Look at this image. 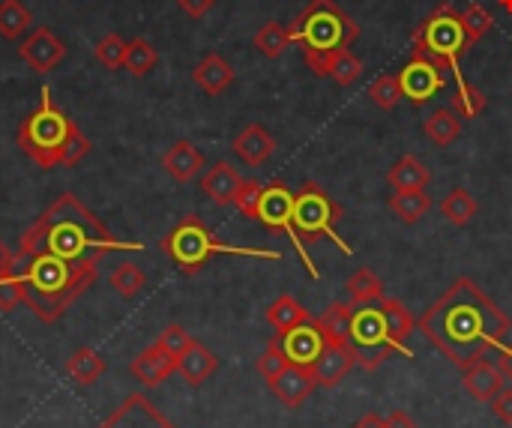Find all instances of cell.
<instances>
[{"mask_svg": "<svg viewBox=\"0 0 512 428\" xmlns=\"http://www.w3.org/2000/svg\"><path fill=\"white\" fill-rule=\"evenodd\" d=\"M462 21H465V33H468L471 45H474V42H480V39L492 30V24H495L492 12H489V9H483L480 3H471V6L462 12Z\"/></svg>", "mask_w": 512, "mask_h": 428, "instance_id": "obj_41", "label": "cell"}, {"mask_svg": "<svg viewBox=\"0 0 512 428\" xmlns=\"http://www.w3.org/2000/svg\"><path fill=\"white\" fill-rule=\"evenodd\" d=\"M420 333L462 372L507 342L512 324L504 309L468 276L456 279L417 321Z\"/></svg>", "mask_w": 512, "mask_h": 428, "instance_id": "obj_1", "label": "cell"}, {"mask_svg": "<svg viewBox=\"0 0 512 428\" xmlns=\"http://www.w3.org/2000/svg\"><path fill=\"white\" fill-rule=\"evenodd\" d=\"M12 264H15V252H9V249H6V243L0 240V276H3V273H9V270H12Z\"/></svg>", "mask_w": 512, "mask_h": 428, "instance_id": "obj_52", "label": "cell"}, {"mask_svg": "<svg viewBox=\"0 0 512 428\" xmlns=\"http://www.w3.org/2000/svg\"><path fill=\"white\" fill-rule=\"evenodd\" d=\"M291 366V360H288V354L282 351V342H279V336H273L270 342H267V348H264V354L258 357V372H261V378L270 384V381H276L285 369Z\"/></svg>", "mask_w": 512, "mask_h": 428, "instance_id": "obj_39", "label": "cell"}, {"mask_svg": "<svg viewBox=\"0 0 512 428\" xmlns=\"http://www.w3.org/2000/svg\"><path fill=\"white\" fill-rule=\"evenodd\" d=\"M192 78H195V84H198L207 96H219V93H225V90L231 87L234 69H231V63H228L222 54H207V57L195 66Z\"/></svg>", "mask_w": 512, "mask_h": 428, "instance_id": "obj_23", "label": "cell"}, {"mask_svg": "<svg viewBox=\"0 0 512 428\" xmlns=\"http://www.w3.org/2000/svg\"><path fill=\"white\" fill-rule=\"evenodd\" d=\"M267 321H270V327H273L276 333H291V330H297V327H303V324H312V315H309L306 306L297 303L291 294H282V297H276V300L270 303Z\"/></svg>", "mask_w": 512, "mask_h": 428, "instance_id": "obj_27", "label": "cell"}, {"mask_svg": "<svg viewBox=\"0 0 512 428\" xmlns=\"http://www.w3.org/2000/svg\"><path fill=\"white\" fill-rule=\"evenodd\" d=\"M96 428H177L171 426L150 399H144L141 393H132L111 417H105Z\"/></svg>", "mask_w": 512, "mask_h": 428, "instance_id": "obj_13", "label": "cell"}, {"mask_svg": "<svg viewBox=\"0 0 512 428\" xmlns=\"http://www.w3.org/2000/svg\"><path fill=\"white\" fill-rule=\"evenodd\" d=\"M390 210L405 222V225H414L420 222L429 210H432V198L426 195V189L420 192H396L390 198Z\"/></svg>", "mask_w": 512, "mask_h": 428, "instance_id": "obj_32", "label": "cell"}, {"mask_svg": "<svg viewBox=\"0 0 512 428\" xmlns=\"http://www.w3.org/2000/svg\"><path fill=\"white\" fill-rule=\"evenodd\" d=\"M342 219H345V210L318 183H303L294 192V222H297V231L306 240V246L315 243L318 237H327L345 255H354V249L336 231V222H342Z\"/></svg>", "mask_w": 512, "mask_h": 428, "instance_id": "obj_8", "label": "cell"}, {"mask_svg": "<svg viewBox=\"0 0 512 428\" xmlns=\"http://www.w3.org/2000/svg\"><path fill=\"white\" fill-rule=\"evenodd\" d=\"M129 372H132V378H135L141 387H159V384H165V381L177 372V360L153 342L147 351H141V354L132 360Z\"/></svg>", "mask_w": 512, "mask_h": 428, "instance_id": "obj_15", "label": "cell"}, {"mask_svg": "<svg viewBox=\"0 0 512 428\" xmlns=\"http://www.w3.org/2000/svg\"><path fill=\"white\" fill-rule=\"evenodd\" d=\"M357 33V21L345 15L333 0H312L291 24V39L303 45V60L318 78H327L330 57L342 48H351Z\"/></svg>", "mask_w": 512, "mask_h": 428, "instance_id": "obj_4", "label": "cell"}, {"mask_svg": "<svg viewBox=\"0 0 512 428\" xmlns=\"http://www.w3.org/2000/svg\"><path fill=\"white\" fill-rule=\"evenodd\" d=\"M156 60H159V54H156V48L147 39L138 36V39L126 42V60H123V66L129 69V75H135V78L147 75L156 66Z\"/></svg>", "mask_w": 512, "mask_h": 428, "instance_id": "obj_37", "label": "cell"}, {"mask_svg": "<svg viewBox=\"0 0 512 428\" xmlns=\"http://www.w3.org/2000/svg\"><path fill=\"white\" fill-rule=\"evenodd\" d=\"M423 129H426V135H429L432 144L450 147V144L459 138V132H462V117H459L453 108H435V111L429 114V120H426Z\"/></svg>", "mask_w": 512, "mask_h": 428, "instance_id": "obj_29", "label": "cell"}, {"mask_svg": "<svg viewBox=\"0 0 512 428\" xmlns=\"http://www.w3.org/2000/svg\"><path fill=\"white\" fill-rule=\"evenodd\" d=\"M429 180H432V174L417 156H402L387 171V183L393 186V192H420L429 186Z\"/></svg>", "mask_w": 512, "mask_h": 428, "instance_id": "obj_26", "label": "cell"}, {"mask_svg": "<svg viewBox=\"0 0 512 428\" xmlns=\"http://www.w3.org/2000/svg\"><path fill=\"white\" fill-rule=\"evenodd\" d=\"M351 321H354V306H348V303H333L327 312H321V318H315V327H318V333L324 336V342H333V345L348 348Z\"/></svg>", "mask_w": 512, "mask_h": 428, "instance_id": "obj_25", "label": "cell"}, {"mask_svg": "<svg viewBox=\"0 0 512 428\" xmlns=\"http://www.w3.org/2000/svg\"><path fill=\"white\" fill-rule=\"evenodd\" d=\"M384 423H387V428H417L414 417H411L408 411H390V414L384 417Z\"/></svg>", "mask_w": 512, "mask_h": 428, "instance_id": "obj_50", "label": "cell"}, {"mask_svg": "<svg viewBox=\"0 0 512 428\" xmlns=\"http://www.w3.org/2000/svg\"><path fill=\"white\" fill-rule=\"evenodd\" d=\"M162 165H165V171H168L177 183H189L192 177H198V174H201V168H204V156H201V150H198L195 144H189V141H177V144H171V147H168V153L162 156Z\"/></svg>", "mask_w": 512, "mask_h": 428, "instance_id": "obj_22", "label": "cell"}, {"mask_svg": "<svg viewBox=\"0 0 512 428\" xmlns=\"http://www.w3.org/2000/svg\"><path fill=\"white\" fill-rule=\"evenodd\" d=\"M162 252L177 264L180 273L192 276L210 264L213 255H240V258H264V261H279L282 255L276 249H243V246H225L219 237L198 219V216H183L159 243Z\"/></svg>", "mask_w": 512, "mask_h": 428, "instance_id": "obj_5", "label": "cell"}, {"mask_svg": "<svg viewBox=\"0 0 512 428\" xmlns=\"http://www.w3.org/2000/svg\"><path fill=\"white\" fill-rule=\"evenodd\" d=\"M33 15L21 0H3L0 3V36L3 39H18L24 30H30Z\"/></svg>", "mask_w": 512, "mask_h": 428, "instance_id": "obj_34", "label": "cell"}, {"mask_svg": "<svg viewBox=\"0 0 512 428\" xmlns=\"http://www.w3.org/2000/svg\"><path fill=\"white\" fill-rule=\"evenodd\" d=\"M240 186H243V177L237 174V168H234L231 162H216V165L207 168V174L201 177V192H204L213 204H219V207L234 204Z\"/></svg>", "mask_w": 512, "mask_h": 428, "instance_id": "obj_18", "label": "cell"}, {"mask_svg": "<svg viewBox=\"0 0 512 428\" xmlns=\"http://www.w3.org/2000/svg\"><path fill=\"white\" fill-rule=\"evenodd\" d=\"M348 348L357 360V366H363L366 372L381 369V363L390 354H402V348L390 339L384 315L378 309V303L369 306H354V321H351V339Z\"/></svg>", "mask_w": 512, "mask_h": 428, "instance_id": "obj_9", "label": "cell"}, {"mask_svg": "<svg viewBox=\"0 0 512 428\" xmlns=\"http://www.w3.org/2000/svg\"><path fill=\"white\" fill-rule=\"evenodd\" d=\"M42 102L33 114H27L15 132V141L21 147V153H27L39 168H57L60 165V153L63 144L72 138V132L78 129L51 99V90L42 87Z\"/></svg>", "mask_w": 512, "mask_h": 428, "instance_id": "obj_6", "label": "cell"}, {"mask_svg": "<svg viewBox=\"0 0 512 428\" xmlns=\"http://www.w3.org/2000/svg\"><path fill=\"white\" fill-rule=\"evenodd\" d=\"M357 366V360H354V354H351V348H342V345H333V342H324V348L318 351V357L312 360V375H315V381H318V387H327V390H333V387H339L348 375H351V369Z\"/></svg>", "mask_w": 512, "mask_h": 428, "instance_id": "obj_14", "label": "cell"}, {"mask_svg": "<svg viewBox=\"0 0 512 428\" xmlns=\"http://www.w3.org/2000/svg\"><path fill=\"white\" fill-rule=\"evenodd\" d=\"M18 249L48 252L72 264H99L111 252H141V243L117 240L75 195H60L21 234Z\"/></svg>", "mask_w": 512, "mask_h": 428, "instance_id": "obj_2", "label": "cell"}, {"mask_svg": "<svg viewBox=\"0 0 512 428\" xmlns=\"http://www.w3.org/2000/svg\"><path fill=\"white\" fill-rule=\"evenodd\" d=\"M261 192H264V186H261L258 180H243V186H240V192H237V198H234L237 210H240L243 216L255 219V213H258V201H261Z\"/></svg>", "mask_w": 512, "mask_h": 428, "instance_id": "obj_45", "label": "cell"}, {"mask_svg": "<svg viewBox=\"0 0 512 428\" xmlns=\"http://www.w3.org/2000/svg\"><path fill=\"white\" fill-rule=\"evenodd\" d=\"M111 288L120 294V297H126V300H132V297H138L144 288H147V276H144V270L138 267V264H120L114 273H111Z\"/></svg>", "mask_w": 512, "mask_h": 428, "instance_id": "obj_38", "label": "cell"}, {"mask_svg": "<svg viewBox=\"0 0 512 428\" xmlns=\"http://www.w3.org/2000/svg\"><path fill=\"white\" fill-rule=\"evenodd\" d=\"M495 363H498V369H501L504 381L512 384V342H504V345L495 351Z\"/></svg>", "mask_w": 512, "mask_h": 428, "instance_id": "obj_49", "label": "cell"}, {"mask_svg": "<svg viewBox=\"0 0 512 428\" xmlns=\"http://www.w3.org/2000/svg\"><path fill=\"white\" fill-rule=\"evenodd\" d=\"M369 96L378 108H396L405 96H402V87H399V75H381L372 87H369Z\"/></svg>", "mask_w": 512, "mask_h": 428, "instance_id": "obj_42", "label": "cell"}, {"mask_svg": "<svg viewBox=\"0 0 512 428\" xmlns=\"http://www.w3.org/2000/svg\"><path fill=\"white\" fill-rule=\"evenodd\" d=\"M63 372H66L78 387H93V384L105 375V357H102L99 351H93V348H78V351L66 360Z\"/></svg>", "mask_w": 512, "mask_h": 428, "instance_id": "obj_28", "label": "cell"}, {"mask_svg": "<svg viewBox=\"0 0 512 428\" xmlns=\"http://www.w3.org/2000/svg\"><path fill=\"white\" fill-rule=\"evenodd\" d=\"M192 342H195V339H192L180 324H171V327H165V330L156 336V345H159L162 351H168L174 360H180V357L189 351V345H192Z\"/></svg>", "mask_w": 512, "mask_h": 428, "instance_id": "obj_43", "label": "cell"}, {"mask_svg": "<svg viewBox=\"0 0 512 428\" xmlns=\"http://www.w3.org/2000/svg\"><path fill=\"white\" fill-rule=\"evenodd\" d=\"M87 150H90V141H87V135H84L81 129H75V132H72V138L63 144L60 165H63V168H72V165H78V162L87 156Z\"/></svg>", "mask_w": 512, "mask_h": 428, "instance_id": "obj_46", "label": "cell"}, {"mask_svg": "<svg viewBox=\"0 0 512 428\" xmlns=\"http://www.w3.org/2000/svg\"><path fill=\"white\" fill-rule=\"evenodd\" d=\"M18 54H21V60L33 69V72H51L60 60H63V54H66V45L48 30V27H36L24 42H21V48H18Z\"/></svg>", "mask_w": 512, "mask_h": 428, "instance_id": "obj_12", "label": "cell"}, {"mask_svg": "<svg viewBox=\"0 0 512 428\" xmlns=\"http://www.w3.org/2000/svg\"><path fill=\"white\" fill-rule=\"evenodd\" d=\"M291 45H294L291 27H285V24H279V21H267V24L255 33V48H258L264 57H282Z\"/></svg>", "mask_w": 512, "mask_h": 428, "instance_id": "obj_33", "label": "cell"}, {"mask_svg": "<svg viewBox=\"0 0 512 428\" xmlns=\"http://www.w3.org/2000/svg\"><path fill=\"white\" fill-rule=\"evenodd\" d=\"M441 210H444V216L453 222V225H459V228H465L474 216H477V201H474V195L468 192V189H453L447 198H444V204H441Z\"/></svg>", "mask_w": 512, "mask_h": 428, "instance_id": "obj_35", "label": "cell"}, {"mask_svg": "<svg viewBox=\"0 0 512 428\" xmlns=\"http://www.w3.org/2000/svg\"><path fill=\"white\" fill-rule=\"evenodd\" d=\"M348 294H351V306H369V303H381L384 300V282L375 276V270L360 267L351 279H348Z\"/></svg>", "mask_w": 512, "mask_h": 428, "instance_id": "obj_30", "label": "cell"}, {"mask_svg": "<svg viewBox=\"0 0 512 428\" xmlns=\"http://www.w3.org/2000/svg\"><path fill=\"white\" fill-rule=\"evenodd\" d=\"M12 273L24 288V303L42 324L60 321L69 306L96 282V264H72L48 252L18 249Z\"/></svg>", "mask_w": 512, "mask_h": 428, "instance_id": "obj_3", "label": "cell"}, {"mask_svg": "<svg viewBox=\"0 0 512 428\" xmlns=\"http://www.w3.org/2000/svg\"><path fill=\"white\" fill-rule=\"evenodd\" d=\"M351 428H387V423H384V417L381 414H375V411H369V414H363L357 423Z\"/></svg>", "mask_w": 512, "mask_h": 428, "instance_id": "obj_51", "label": "cell"}, {"mask_svg": "<svg viewBox=\"0 0 512 428\" xmlns=\"http://www.w3.org/2000/svg\"><path fill=\"white\" fill-rule=\"evenodd\" d=\"M381 315H384V324H387V333L390 339L402 348V357H414V351L408 348V339L411 333L417 330V318L411 315V309L402 303V300H393V297H384L378 303Z\"/></svg>", "mask_w": 512, "mask_h": 428, "instance_id": "obj_21", "label": "cell"}, {"mask_svg": "<svg viewBox=\"0 0 512 428\" xmlns=\"http://www.w3.org/2000/svg\"><path fill=\"white\" fill-rule=\"evenodd\" d=\"M177 6H180L189 18H204V15L216 6V0H177Z\"/></svg>", "mask_w": 512, "mask_h": 428, "instance_id": "obj_48", "label": "cell"}, {"mask_svg": "<svg viewBox=\"0 0 512 428\" xmlns=\"http://www.w3.org/2000/svg\"><path fill=\"white\" fill-rule=\"evenodd\" d=\"M315 387H318V381H315L312 369H309V366H294V363H291L276 381H270L273 396H276L285 408H300V405L312 396Z\"/></svg>", "mask_w": 512, "mask_h": 428, "instance_id": "obj_17", "label": "cell"}, {"mask_svg": "<svg viewBox=\"0 0 512 428\" xmlns=\"http://www.w3.org/2000/svg\"><path fill=\"white\" fill-rule=\"evenodd\" d=\"M447 84L444 78V69H438L429 57L423 54H411L408 66L399 72V87H402V96L411 99L414 105H423L429 102L435 93H441Z\"/></svg>", "mask_w": 512, "mask_h": 428, "instance_id": "obj_11", "label": "cell"}, {"mask_svg": "<svg viewBox=\"0 0 512 428\" xmlns=\"http://www.w3.org/2000/svg\"><path fill=\"white\" fill-rule=\"evenodd\" d=\"M231 150L246 162V165H264L273 150H276V138L261 126V123H249L234 141H231Z\"/></svg>", "mask_w": 512, "mask_h": 428, "instance_id": "obj_19", "label": "cell"}, {"mask_svg": "<svg viewBox=\"0 0 512 428\" xmlns=\"http://www.w3.org/2000/svg\"><path fill=\"white\" fill-rule=\"evenodd\" d=\"M93 54H96V60H99L105 69H120L123 60H126V42H123L117 33H108V36H102V39L96 42Z\"/></svg>", "mask_w": 512, "mask_h": 428, "instance_id": "obj_40", "label": "cell"}, {"mask_svg": "<svg viewBox=\"0 0 512 428\" xmlns=\"http://www.w3.org/2000/svg\"><path fill=\"white\" fill-rule=\"evenodd\" d=\"M453 75H456V96H453V111L459 114V117H465V120H471V117H480L483 111H486V96L474 87V84H468L465 81V75H462V69L456 66L453 69Z\"/></svg>", "mask_w": 512, "mask_h": 428, "instance_id": "obj_31", "label": "cell"}, {"mask_svg": "<svg viewBox=\"0 0 512 428\" xmlns=\"http://www.w3.org/2000/svg\"><path fill=\"white\" fill-rule=\"evenodd\" d=\"M360 75H363V63H360V57H357L351 48H342V51H336V54L330 57L327 78H333L336 84L351 87Z\"/></svg>", "mask_w": 512, "mask_h": 428, "instance_id": "obj_36", "label": "cell"}, {"mask_svg": "<svg viewBox=\"0 0 512 428\" xmlns=\"http://www.w3.org/2000/svg\"><path fill=\"white\" fill-rule=\"evenodd\" d=\"M498 3H501V6H504L507 12H512V0H498Z\"/></svg>", "mask_w": 512, "mask_h": 428, "instance_id": "obj_53", "label": "cell"}, {"mask_svg": "<svg viewBox=\"0 0 512 428\" xmlns=\"http://www.w3.org/2000/svg\"><path fill=\"white\" fill-rule=\"evenodd\" d=\"M462 387H465L477 402L492 405V399L507 387V381H504L498 363L489 360V357H483V360H477L474 366H468V369L462 372Z\"/></svg>", "mask_w": 512, "mask_h": 428, "instance_id": "obj_16", "label": "cell"}, {"mask_svg": "<svg viewBox=\"0 0 512 428\" xmlns=\"http://www.w3.org/2000/svg\"><path fill=\"white\" fill-rule=\"evenodd\" d=\"M219 369V360L210 348H204L201 342H192L189 351L177 360V372L183 375L186 384L201 387L207 378H213V372Z\"/></svg>", "mask_w": 512, "mask_h": 428, "instance_id": "obj_24", "label": "cell"}, {"mask_svg": "<svg viewBox=\"0 0 512 428\" xmlns=\"http://www.w3.org/2000/svg\"><path fill=\"white\" fill-rule=\"evenodd\" d=\"M24 303V288L18 282V276L9 270L0 276V312H12Z\"/></svg>", "mask_w": 512, "mask_h": 428, "instance_id": "obj_44", "label": "cell"}, {"mask_svg": "<svg viewBox=\"0 0 512 428\" xmlns=\"http://www.w3.org/2000/svg\"><path fill=\"white\" fill-rule=\"evenodd\" d=\"M468 48H471V39L465 33L462 12H456L450 3H441L438 9H432V15L414 30V54L429 57L444 72H453L459 66V57Z\"/></svg>", "mask_w": 512, "mask_h": 428, "instance_id": "obj_7", "label": "cell"}, {"mask_svg": "<svg viewBox=\"0 0 512 428\" xmlns=\"http://www.w3.org/2000/svg\"><path fill=\"white\" fill-rule=\"evenodd\" d=\"M279 342H282V351L288 354V360L294 366H312V360L324 348V336L318 333L315 321L303 324V327H297L291 333H279Z\"/></svg>", "mask_w": 512, "mask_h": 428, "instance_id": "obj_20", "label": "cell"}, {"mask_svg": "<svg viewBox=\"0 0 512 428\" xmlns=\"http://www.w3.org/2000/svg\"><path fill=\"white\" fill-rule=\"evenodd\" d=\"M492 414L512 428V387H504L495 399H492Z\"/></svg>", "mask_w": 512, "mask_h": 428, "instance_id": "obj_47", "label": "cell"}, {"mask_svg": "<svg viewBox=\"0 0 512 428\" xmlns=\"http://www.w3.org/2000/svg\"><path fill=\"white\" fill-rule=\"evenodd\" d=\"M255 219H258L267 231H279V234H285V237L291 240V246L297 249L300 261L306 264L309 276H312V279H318V276H321V270L312 264V255H309L306 240H303V237H300V231H297V222H294V189H291L285 180H273V183H267V186H264Z\"/></svg>", "mask_w": 512, "mask_h": 428, "instance_id": "obj_10", "label": "cell"}]
</instances>
